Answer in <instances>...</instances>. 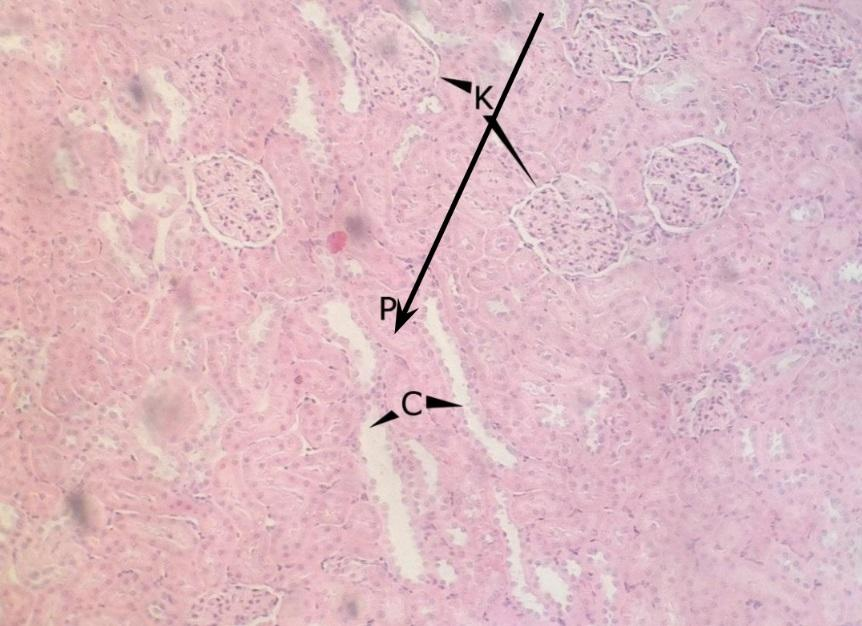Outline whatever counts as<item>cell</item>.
<instances>
[{
    "instance_id": "obj_1",
    "label": "cell",
    "mask_w": 862,
    "mask_h": 626,
    "mask_svg": "<svg viewBox=\"0 0 862 626\" xmlns=\"http://www.w3.org/2000/svg\"><path fill=\"white\" fill-rule=\"evenodd\" d=\"M739 170L731 153L706 140L658 151L647 173L652 207L668 229L686 231L716 220L731 201Z\"/></svg>"
},
{
    "instance_id": "obj_2",
    "label": "cell",
    "mask_w": 862,
    "mask_h": 626,
    "mask_svg": "<svg viewBox=\"0 0 862 626\" xmlns=\"http://www.w3.org/2000/svg\"><path fill=\"white\" fill-rule=\"evenodd\" d=\"M194 176L202 209L225 237L258 244L278 231V199L254 166L233 157H216L197 165Z\"/></svg>"
},
{
    "instance_id": "obj_3",
    "label": "cell",
    "mask_w": 862,
    "mask_h": 626,
    "mask_svg": "<svg viewBox=\"0 0 862 626\" xmlns=\"http://www.w3.org/2000/svg\"><path fill=\"white\" fill-rule=\"evenodd\" d=\"M756 54L757 66L765 74L772 95L803 105L829 100L836 88L837 72L850 65L775 27L763 33Z\"/></svg>"
},
{
    "instance_id": "obj_4",
    "label": "cell",
    "mask_w": 862,
    "mask_h": 626,
    "mask_svg": "<svg viewBox=\"0 0 862 626\" xmlns=\"http://www.w3.org/2000/svg\"><path fill=\"white\" fill-rule=\"evenodd\" d=\"M459 406H460V405H458V404L451 403V402H447V401H444V400H441V399H437V398H434V397H431V396H427V397H426V408H427V409H433V408H446V407H459Z\"/></svg>"
},
{
    "instance_id": "obj_5",
    "label": "cell",
    "mask_w": 862,
    "mask_h": 626,
    "mask_svg": "<svg viewBox=\"0 0 862 626\" xmlns=\"http://www.w3.org/2000/svg\"><path fill=\"white\" fill-rule=\"evenodd\" d=\"M396 418H398V415H397L396 413H394L393 411H390L388 414H386V415H385L384 417H382L380 420H378L377 422H375V423L372 425V427L377 426V425H380V424H382V423H385V422H387V421H390V420H393V419H396Z\"/></svg>"
}]
</instances>
